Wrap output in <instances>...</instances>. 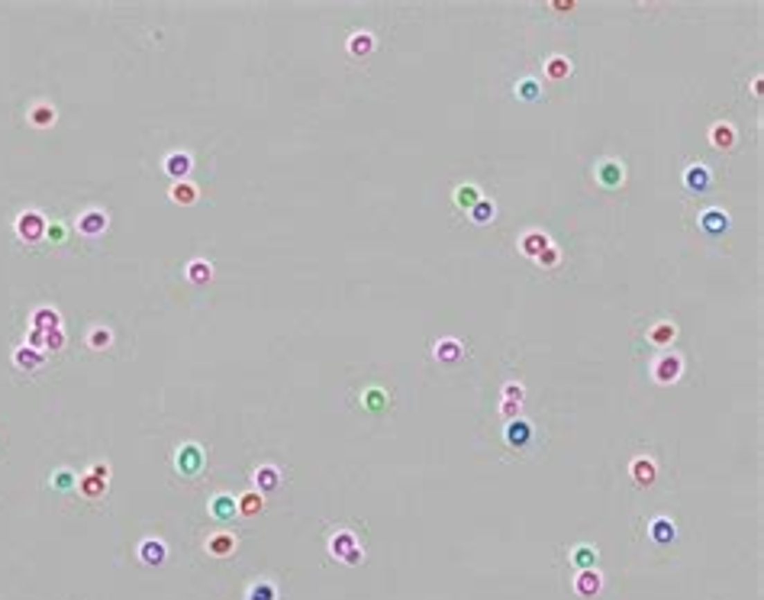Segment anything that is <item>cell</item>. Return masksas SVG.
<instances>
[{
	"instance_id": "ba28073f",
	"label": "cell",
	"mask_w": 764,
	"mask_h": 600,
	"mask_svg": "<svg viewBox=\"0 0 764 600\" xmlns=\"http://www.w3.org/2000/svg\"><path fill=\"white\" fill-rule=\"evenodd\" d=\"M684 188L690 191V194H709V188H713V175H709V168L707 165H687L684 168Z\"/></svg>"
},
{
	"instance_id": "83f0119b",
	"label": "cell",
	"mask_w": 764,
	"mask_h": 600,
	"mask_svg": "<svg viewBox=\"0 0 764 600\" xmlns=\"http://www.w3.org/2000/svg\"><path fill=\"white\" fill-rule=\"evenodd\" d=\"M481 197H484V194H481V188H477V184H458V188H455V206H458V210H471V206H474Z\"/></svg>"
},
{
	"instance_id": "f35d334b",
	"label": "cell",
	"mask_w": 764,
	"mask_h": 600,
	"mask_svg": "<svg viewBox=\"0 0 764 600\" xmlns=\"http://www.w3.org/2000/svg\"><path fill=\"white\" fill-rule=\"evenodd\" d=\"M522 394H526V391H522V385H519V381H506V385H504V400H516V403H522Z\"/></svg>"
},
{
	"instance_id": "e575fe53",
	"label": "cell",
	"mask_w": 764,
	"mask_h": 600,
	"mask_svg": "<svg viewBox=\"0 0 764 600\" xmlns=\"http://www.w3.org/2000/svg\"><path fill=\"white\" fill-rule=\"evenodd\" d=\"M13 362H17L19 368H39L42 365V352H33V348H17L13 352Z\"/></svg>"
},
{
	"instance_id": "d6a6232c",
	"label": "cell",
	"mask_w": 764,
	"mask_h": 600,
	"mask_svg": "<svg viewBox=\"0 0 764 600\" xmlns=\"http://www.w3.org/2000/svg\"><path fill=\"white\" fill-rule=\"evenodd\" d=\"M245 600H278V588L271 581H255L245 594Z\"/></svg>"
},
{
	"instance_id": "74e56055",
	"label": "cell",
	"mask_w": 764,
	"mask_h": 600,
	"mask_svg": "<svg viewBox=\"0 0 764 600\" xmlns=\"http://www.w3.org/2000/svg\"><path fill=\"white\" fill-rule=\"evenodd\" d=\"M52 481H55V488H58V491H68V488H78V481H75V475H71V471H65V468H62V471H55V478H52Z\"/></svg>"
},
{
	"instance_id": "ab89813d",
	"label": "cell",
	"mask_w": 764,
	"mask_h": 600,
	"mask_svg": "<svg viewBox=\"0 0 764 600\" xmlns=\"http://www.w3.org/2000/svg\"><path fill=\"white\" fill-rule=\"evenodd\" d=\"M500 416H504L506 423L516 420V416H519V403H516V400H504V403H500Z\"/></svg>"
},
{
	"instance_id": "60d3db41",
	"label": "cell",
	"mask_w": 764,
	"mask_h": 600,
	"mask_svg": "<svg viewBox=\"0 0 764 600\" xmlns=\"http://www.w3.org/2000/svg\"><path fill=\"white\" fill-rule=\"evenodd\" d=\"M46 233L52 236V239H55V242H62V239H65V229H62V226H58V223H55V226H48Z\"/></svg>"
},
{
	"instance_id": "4316f807",
	"label": "cell",
	"mask_w": 764,
	"mask_h": 600,
	"mask_svg": "<svg viewBox=\"0 0 764 600\" xmlns=\"http://www.w3.org/2000/svg\"><path fill=\"white\" fill-rule=\"evenodd\" d=\"M197 197H200V191H197V184H190V181H175V184H171V200H175V204L190 206Z\"/></svg>"
},
{
	"instance_id": "277c9868",
	"label": "cell",
	"mask_w": 764,
	"mask_h": 600,
	"mask_svg": "<svg viewBox=\"0 0 764 600\" xmlns=\"http://www.w3.org/2000/svg\"><path fill=\"white\" fill-rule=\"evenodd\" d=\"M652 375L658 385H674V381H680V375H684V358H680L677 352H661V355L655 358Z\"/></svg>"
},
{
	"instance_id": "8d00e7d4",
	"label": "cell",
	"mask_w": 764,
	"mask_h": 600,
	"mask_svg": "<svg viewBox=\"0 0 764 600\" xmlns=\"http://www.w3.org/2000/svg\"><path fill=\"white\" fill-rule=\"evenodd\" d=\"M535 262H539L542 268H558L561 252H558V249H555V245H549V249H545V252H542L539 258H535Z\"/></svg>"
},
{
	"instance_id": "9a60e30c",
	"label": "cell",
	"mask_w": 764,
	"mask_h": 600,
	"mask_svg": "<svg viewBox=\"0 0 764 600\" xmlns=\"http://www.w3.org/2000/svg\"><path fill=\"white\" fill-rule=\"evenodd\" d=\"M549 245H551L549 236L542 233V229H529V233H522V239H519V252L526 255V258H539Z\"/></svg>"
},
{
	"instance_id": "5b68a950",
	"label": "cell",
	"mask_w": 764,
	"mask_h": 600,
	"mask_svg": "<svg viewBox=\"0 0 764 600\" xmlns=\"http://www.w3.org/2000/svg\"><path fill=\"white\" fill-rule=\"evenodd\" d=\"M110 226V216H107V210H85V213H78L75 216V229L81 236H87V239H97V236H103V229Z\"/></svg>"
},
{
	"instance_id": "f546056e",
	"label": "cell",
	"mask_w": 764,
	"mask_h": 600,
	"mask_svg": "<svg viewBox=\"0 0 764 600\" xmlns=\"http://www.w3.org/2000/svg\"><path fill=\"white\" fill-rule=\"evenodd\" d=\"M236 506H239V513L242 516H255V513H261V506H265V494L249 491V494H242V497H236Z\"/></svg>"
},
{
	"instance_id": "9c48e42d",
	"label": "cell",
	"mask_w": 764,
	"mask_h": 600,
	"mask_svg": "<svg viewBox=\"0 0 764 600\" xmlns=\"http://www.w3.org/2000/svg\"><path fill=\"white\" fill-rule=\"evenodd\" d=\"M504 439H506V445L510 449H526L532 442V423L526 420V416H516V420H510L506 423V430H504Z\"/></svg>"
},
{
	"instance_id": "4dcf8cb0",
	"label": "cell",
	"mask_w": 764,
	"mask_h": 600,
	"mask_svg": "<svg viewBox=\"0 0 764 600\" xmlns=\"http://www.w3.org/2000/svg\"><path fill=\"white\" fill-rule=\"evenodd\" d=\"M468 213H471V223H477V226H487V223H490V220H494L497 206H494V200L481 197V200H477L474 206H471V210H468Z\"/></svg>"
},
{
	"instance_id": "8992f818",
	"label": "cell",
	"mask_w": 764,
	"mask_h": 600,
	"mask_svg": "<svg viewBox=\"0 0 764 600\" xmlns=\"http://www.w3.org/2000/svg\"><path fill=\"white\" fill-rule=\"evenodd\" d=\"M594 178H596V184L603 191H616V188H623V181H625V168H623V161H616V159H606V161H600L596 165V171H594Z\"/></svg>"
},
{
	"instance_id": "836d02e7",
	"label": "cell",
	"mask_w": 764,
	"mask_h": 600,
	"mask_svg": "<svg viewBox=\"0 0 764 600\" xmlns=\"http://www.w3.org/2000/svg\"><path fill=\"white\" fill-rule=\"evenodd\" d=\"M110 342H113L110 329H103V326H94L91 333H87V346H91L94 352H103V348H110Z\"/></svg>"
},
{
	"instance_id": "d590c367",
	"label": "cell",
	"mask_w": 764,
	"mask_h": 600,
	"mask_svg": "<svg viewBox=\"0 0 764 600\" xmlns=\"http://www.w3.org/2000/svg\"><path fill=\"white\" fill-rule=\"evenodd\" d=\"M516 97H522V100H539L542 97L539 81H535V78H522L519 85H516Z\"/></svg>"
},
{
	"instance_id": "f1b7e54d",
	"label": "cell",
	"mask_w": 764,
	"mask_h": 600,
	"mask_svg": "<svg viewBox=\"0 0 764 600\" xmlns=\"http://www.w3.org/2000/svg\"><path fill=\"white\" fill-rule=\"evenodd\" d=\"M33 329H62V319H58V310H52V307H39V310H33Z\"/></svg>"
},
{
	"instance_id": "484cf974",
	"label": "cell",
	"mask_w": 764,
	"mask_h": 600,
	"mask_svg": "<svg viewBox=\"0 0 764 600\" xmlns=\"http://www.w3.org/2000/svg\"><path fill=\"white\" fill-rule=\"evenodd\" d=\"M371 52H374L371 33H352V36H348V55L352 58H368Z\"/></svg>"
},
{
	"instance_id": "b9f144b4",
	"label": "cell",
	"mask_w": 764,
	"mask_h": 600,
	"mask_svg": "<svg viewBox=\"0 0 764 600\" xmlns=\"http://www.w3.org/2000/svg\"><path fill=\"white\" fill-rule=\"evenodd\" d=\"M551 10H558V13H568V10H574V3H565V0H555V3H551Z\"/></svg>"
},
{
	"instance_id": "d6986e66",
	"label": "cell",
	"mask_w": 764,
	"mask_h": 600,
	"mask_svg": "<svg viewBox=\"0 0 764 600\" xmlns=\"http://www.w3.org/2000/svg\"><path fill=\"white\" fill-rule=\"evenodd\" d=\"M674 339H677V326H674L671 319H661V323H655V326L648 329V342L658 348L674 346Z\"/></svg>"
},
{
	"instance_id": "cb8c5ba5",
	"label": "cell",
	"mask_w": 764,
	"mask_h": 600,
	"mask_svg": "<svg viewBox=\"0 0 764 600\" xmlns=\"http://www.w3.org/2000/svg\"><path fill=\"white\" fill-rule=\"evenodd\" d=\"M187 281L197 284V288L210 284V281H213V265L204 262V258H194V262L187 265Z\"/></svg>"
},
{
	"instance_id": "ac0fdd59",
	"label": "cell",
	"mask_w": 764,
	"mask_h": 600,
	"mask_svg": "<svg viewBox=\"0 0 764 600\" xmlns=\"http://www.w3.org/2000/svg\"><path fill=\"white\" fill-rule=\"evenodd\" d=\"M709 145L719 152H729L736 145V126H732V123H716V126L709 130Z\"/></svg>"
},
{
	"instance_id": "3957f363",
	"label": "cell",
	"mask_w": 764,
	"mask_h": 600,
	"mask_svg": "<svg viewBox=\"0 0 764 600\" xmlns=\"http://www.w3.org/2000/svg\"><path fill=\"white\" fill-rule=\"evenodd\" d=\"M46 229H48V223L39 210H23V213L17 216V236L23 242H29V245L39 242V239L46 236Z\"/></svg>"
},
{
	"instance_id": "6da1fadb",
	"label": "cell",
	"mask_w": 764,
	"mask_h": 600,
	"mask_svg": "<svg viewBox=\"0 0 764 600\" xmlns=\"http://www.w3.org/2000/svg\"><path fill=\"white\" fill-rule=\"evenodd\" d=\"M107 478H110V465H107V461H97L85 478L78 481V491H81L87 500H100V497H107Z\"/></svg>"
},
{
	"instance_id": "ffe728a7",
	"label": "cell",
	"mask_w": 764,
	"mask_h": 600,
	"mask_svg": "<svg viewBox=\"0 0 764 600\" xmlns=\"http://www.w3.org/2000/svg\"><path fill=\"white\" fill-rule=\"evenodd\" d=\"M278 484H281V471L274 468V465H258V468H255V488H258V494H271V491H278Z\"/></svg>"
},
{
	"instance_id": "7402d4cb",
	"label": "cell",
	"mask_w": 764,
	"mask_h": 600,
	"mask_svg": "<svg viewBox=\"0 0 764 600\" xmlns=\"http://www.w3.org/2000/svg\"><path fill=\"white\" fill-rule=\"evenodd\" d=\"M206 552L213 555V558H226V555L236 552V539L229 533H213L206 539Z\"/></svg>"
},
{
	"instance_id": "d4e9b609",
	"label": "cell",
	"mask_w": 764,
	"mask_h": 600,
	"mask_svg": "<svg viewBox=\"0 0 764 600\" xmlns=\"http://www.w3.org/2000/svg\"><path fill=\"white\" fill-rule=\"evenodd\" d=\"M571 565H574L578 572H584V568H596V545H587V542L574 545V549H571Z\"/></svg>"
},
{
	"instance_id": "2e32d148",
	"label": "cell",
	"mask_w": 764,
	"mask_h": 600,
	"mask_svg": "<svg viewBox=\"0 0 764 600\" xmlns=\"http://www.w3.org/2000/svg\"><path fill=\"white\" fill-rule=\"evenodd\" d=\"M432 355L442 362V365H455V362H461V355H465V346L458 342V339H438L436 342V348H432Z\"/></svg>"
},
{
	"instance_id": "5bb4252c",
	"label": "cell",
	"mask_w": 764,
	"mask_h": 600,
	"mask_svg": "<svg viewBox=\"0 0 764 600\" xmlns=\"http://www.w3.org/2000/svg\"><path fill=\"white\" fill-rule=\"evenodd\" d=\"M648 536H652L655 545H671L677 539V526H674L671 516H655L648 523Z\"/></svg>"
},
{
	"instance_id": "52a82bcc",
	"label": "cell",
	"mask_w": 764,
	"mask_h": 600,
	"mask_svg": "<svg viewBox=\"0 0 764 600\" xmlns=\"http://www.w3.org/2000/svg\"><path fill=\"white\" fill-rule=\"evenodd\" d=\"M175 465H177V471H181V475L194 478L197 471L204 468V449H200V445H194V442H187V445H181V449H177Z\"/></svg>"
},
{
	"instance_id": "7c38bea8",
	"label": "cell",
	"mask_w": 764,
	"mask_h": 600,
	"mask_svg": "<svg viewBox=\"0 0 764 600\" xmlns=\"http://www.w3.org/2000/svg\"><path fill=\"white\" fill-rule=\"evenodd\" d=\"M165 558H168V545L161 542V539H142L139 542V562L142 565L159 568V565H165Z\"/></svg>"
},
{
	"instance_id": "1f68e13d",
	"label": "cell",
	"mask_w": 764,
	"mask_h": 600,
	"mask_svg": "<svg viewBox=\"0 0 764 600\" xmlns=\"http://www.w3.org/2000/svg\"><path fill=\"white\" fill-rule=\"evenodd\" d=\"M545 75H549V81H565L571 75V62L565 55H551L545 62Z\"/></svg>"
},
{
	"instance_id": "44dd1931",
	"label": "cell",
	"mask_w": 764,
	"mask_h": 600,
	"mask_svg": "<svg viewBox=\"0 0 764 600\" xmlns=\"http://www.w3.org/2000/svg\"><path fill=\"white\" fill-rule=\"evenodd\" d=\"M194 168V161H190V155L187 152H171L168 159H165V171H168L175 181H184V175Z\"/></svg>"
},
{
	"instance_id": "e0dca14e",
	"label": "cell",
	"mask_w": 764,
	"mask_h": 600,
	"mask_svg": "<svg viewBox=\"0 0 764 600\" xmlns=\"http://www.w3.org/2000/svg\"><path fill=\"white\" fill-rule=\"evenodd\" d=\"M26 120L33 123V126H36V130H48V126H55L58 113H55V107H52V103L39 100V103H33V107H29Z\"/></svg>"
},
{
	"instance_id": "8fae6325",
	"label": "cell",
	"mask_w": 764,
	"mask_h": 600,
	"mask_svg": "<svg viewBox=\"0 0 764 600\" xmlns=\"http://www.w3.org/2000/svg\"><path fill=\"white\" fill-rule=\"evenodd\" d=\"M574 591H578V597H584V600L596 597V594L603 591V574L596 572V568H584V572H578V578H574Z\"/></svg>"
},
{
	"instance_id": "7a4b0ae2",
	"label": "cell",
	"mask_w": 764,
	"mask_h": 600,
	"mask_svg": "<svg viewBox=\"0 0 764 600\" xmlns=\"http://www.w3.org/2000/svg\"><path fill=\"white\" fill-rule=\"evenodd\" d=\"M329 552H332V558H339V562H345V565H358L364 558V552L358 549V542H355V536L348 533V529H339V533L329 539Z\"/></svg>"
},
{
	"instance_id": "4fadbf2b",
	"label": "cell",
	"mask_w": 764,
	"mask_h": 600,
	"mask_svg": "<svg viewBox=\"0 0 764 600\" xmlns=\"http://www.w3.org/2000/svg\"><path fill=\"white\" fill-rule=\"evenodd\" d=\"M629 475H632V481L639 488H648V484H655V478H658V465H655V459H648V455H639V459H632V465H629Z\"/></svg>"
},
{
	"instance_id": "603a6c76",
	"label": "cell",
	"mask_w": 764,
	"mask_h": 600,
	"mask_svg": "<svg viewBox=\"0 0 764 600\" xmlns=\"http://www.w3.org/2000/svg\"><path fill=\"white\" fill-rule=\"evenodd\" d=\"M210 513H213V520L226 523V520H233V516L239 513V506H236V500L229 497V494H216V497L210 500Z\"/></svg>"
},
{
	"instance_id": "30bf717a",
	"label": "cell",
	"mask_w": 764,
	"mask_h": 600,
	"mask_svg": "<svg viewBox=\"0 0 764 600\" xmlns=\"http://www.w3.org/2000/svg\"><path fill=\"white\" fill-rule=\"evenodd\" d=\"M729 213L726 210H719V206H709V210H703L700 213V229H703V236H709V239H716V236H722L729 229Z\"/></svg>"
}]
</instances>
